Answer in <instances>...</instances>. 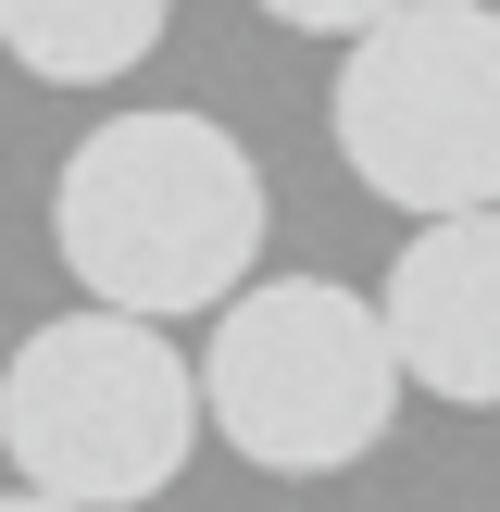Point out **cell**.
<instances>
[{"instance_id":"7","label":"cell","mask_w":500,"mask_h":512,"mask_svg":"<svg viewBox=\"0 0 500 512\" xmlns=\"http://www.w3.org/2000/svg\"><path fill=\"white\" fill-rule=\"evenodd\" d=\"M0 512H63V500H25V488H0Z\"/></svg>"},{"instance_id":"3","label":"cell","mask_w":500,"mask_h":512,"mask_svg":"<svg viewBox=\"0 0 500 512\" xmlns=\"http://www.w3.org/2000/svg\"><path fill=\"white\" fill-rule=\"evenodd\" d=\"M0 450L25 500L63 512H138L188 475L200 450V375L163 325L125 313H50L0 363Z\"/></svg>"},{"instance_id":"2","label":"cell","mask_w":500,"mask_h":512,"mask_svg":"<svg viewBox=\"0 0 500 512\" xmlns=\"http://www.w3.org/2000/svg\"><path fill=\"white\" fill-rule=\"evenodd\" d=\"M200 438H225L250 475H350L400 425V363L363 288L338 275H263L200 338Z\"/></svg>"},{"instance_id":"4","label":"cell","mask_w":500,"mask_h":512,"mask_svg":"<svg viewBox=\"0 0 500 512\" xmlns=\"http://www.w3.org/2000/svg\"><path fill=\"white\" fill-rule=\"evenodd\" d=\"M325 138L413 225L500 213V13L488 0L363 13L338 88H325Z\"/></svg>"},{"instance_id":"5","label":"cell","mask_w":500,"mask_h":512,"mask_svg":"<svg viewBox=\"0 0 500 512\" xmlns=\"http://www.w3.org/2000/svg\"><path fill=\"white\" fill-rule=\"evenodd\" d=\"M375 325H388L400 388L450 400V413H500V213L413 225L375 288Z\"/></svg>"},{"instance_id":"1","label":"cell","mask_w":500,"mask_h":512,"mask_svg":"<svg viewBox=\"0 0 500 512\" xmlns=\"http://www.w3.org/2000/svg\"><path fill=\"white\" fill-rule=\"evenodd\" d=\"M50 250L88 288V313L175 325L225 313L263 263V163L213 113H113L50 175Z\"/></svg>"},{"instance_id":"6","label":"cell","mask_w":500,"mask_h":512,"mask_svg":"<svg viewBox=\"0 0 500 512\" xmlns=\"http://www.w3.org/2000/svg\"><path fill=\"white\" fill-rule=\"evenodd\" d=\"M150 38H163V0H0V50H13L25 75H63V88H100V75L150 63Z\"/></svg>"}]
</instances>
